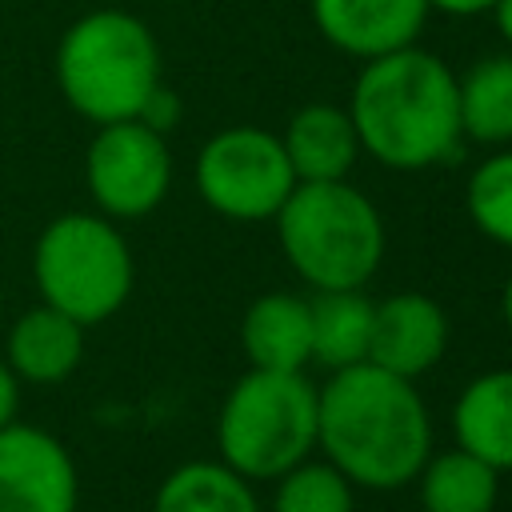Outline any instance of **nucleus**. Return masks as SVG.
<instances>
[{"label": "nucleus", "mask_w": 512, "mask_h": 512, "mask_svg": "<svg viewBox=\"0 0 512 512\" xmlns=\"http://www.w3.org/2000/svg\"><path fill=\"white\" fill-rule=\"evenodd\" d=\"M84 356V324L52 304L28 308L4 344V360L16 372V380L32 384H60L80 368Z\"/></svg>", "instance_id": "obj_14"}, {"label": "nucleus", "mask_w": 512, "mask_h": 512, "mask_svg": "<svg viewBox=\"0 0 512 512\" xmlns=\"http://www.w3.org/2000/svg\"><path fill=\"white\" fill-rule=\"evenodd\" d=\"M468 220L500 248H512V148L484 156L464 184Z\"/></svg>", "instance_id": "obj_21"}, {"label": "nucleus", "mask_w": 512, "mask_h": 512, "mask_svg": "<svg viewBox=\"0 0 512 512\" xmlns=\"http://www.w3.org/2000/svg\"><path fill=\"white\" fill-rule=\"evenodd\" d=\"M356 484L328 460H300L276 476L272 512H352Z\"/></svg>", "instance_id": "obj_20"}, {"label": "nucleus", "mask_w": 512, "mask_h": 512, "mask_svg": "<svg viewBox=\"0 0 512 512\" xmlns=\"http://www.w3.org/2000/svg\"><path fill=\"white\" fill-rule=\"evenodd\" d=\"M80 476L72 452L36 424L0 428V512H76Z\"/></svg>", "instance_id": "obj_9"}, {"label": "nucleus", "mask_w": 512, "mask_h": 512, "mask_svg": "<svg viewBox=\"0 0 512 512\" xmlns=\"http://www.w3.org/2000/svg\"><path fill=\"white\" fill-rule=\"evenodd\" d=\"M316 416V448L356 488H404L432 452V416L416 388L396 372L360 360L328 372Z\"/></svg>", "instance_id": "obj_1"}, {"label": "nucleus", "mask_w": 512, "mask_h": 512, "mask_svg": "<svg viewBox=\"0 0 512 512\" xmlns=\"http://www.w3.org/2000/svg\"><path fill=\"white\" fill-rule=\"evenodd\" d=\"M452 340V324L444 308L424 292H392L376 300L368 360L404 380H420L432 372Z\"/></svg>", "instance_id": "obj_10"}, {"label": "nucleus", "mask_w": 512, "mask_h": 512, "mask_svg": "<svg viewBox=\"0 0 512 512\" xmlns=\"http://www.w3.org/2000/svg\"><path fill=\"white\" fill-rule=\"evenodd\" d=\"M16 408H20V380L8 368V360L0 356V428L16 420Z\"/></svg>", "instance_id": "obj_23"}, {"label": "nucleus", "mask_w": 512, "mask_h": 512, "mask_svg": "<svg viewBox=\"0 0 512 512\" xmlns=\"http://www.w3.org/2000/svg\"><path fill=\"white\" fill-rule=\"evenodd\" d=\"M348 116L376 164L396 172H416L448 160L460 144V104L456 72L424 48H400L376 60H364Z\"/></svg>", "instance_id": "obj_2"}, {"label": "nucleus", "mask_w": 512, "mask_h": 512, "mask_svg": "<svg viewBox=\"0 0 512 512\" xmlns=\"http://www.w3.org/2000/svg\"><path fill=\"white\" fill-rule=\"evenodd\" d=\"M428 12H448V16H480V12H492L496 0H424Z\"/></svg>", "instance_id": "obj_24"}, {"label": "nucleus", "mask_w": 512, "mask_h": 512, "mask_svg": "<svg viewBox=\"0 0 512 512\" xmlns=\"http://www.w3.org/2000/svg\"><path fill=\"white\" fill-rule=\"evenodd\" d=\"M460 132L480 144H512V52L476 60L456 76Z\"/></svg>", "instance_id": "obj_19"}, {"label": "nucleus", "mask_w": 512, "mask_h": 512, "mask_svg": "<svg viewBox=\"0 0 512 512\" xmlns=\"http://www.w3.org/2000/svg\"><path fill=\"white\" fill-rule=\"evenodd\" d=\"M240 348L252 368L304 372L312 364V308L296 292H264L244 308Z\"/></svg>", "instance_id": "obj_12"}, {"label": "nucleus", "mask_w": 512, "mask_h": 512, "mask_svg": "<svg viewBox=\"0 0 512 512\" xmlns=\"http://www.w3.org/2000/svg\"><path fill=\"white\" fill-rule=\"evenodd\" d=\"M292 188L296 172L280 136L268 128L236 124L208 136L196 152V192L224 220H272Z\"/></svg>", "instance_id": "obj_7"}, {"label": "nucleus", "mask_w": 512, "mask_h": 512, "mask_svg": "<svg viewBox=\"0 0 512 512\" xmlns=\"http://www.w3.org/2000/svg\"><path fill=\"white\" fill-rule=\"evenodd\" d=\"M280 144L296 172V184L348 180V172L360 156V140H356L348 108L324 104V100L296 108L288 128L280 132Z\"/></svg>", "instance_id": "obj_13"}, {"label": "nucleus", "mask_w": 512, "mask_h": 512, "mask_svg": "<svg viewBox=\"0 0 512 512\" xmlns=\"http://www.w3.org/2000/svg\"><path fill=\"white\" fill-rule=\"evenodd\" d=\"M136 120H144V124L156 128V132H168V128L180 120V100L160 84V88L148 96V104H144V112H140Z\"/></svg>", "instance_id": "obj_22"}, {"label": "nucleus", "mask_w": 512, "mask_h": 512, "mask_svg": "<svg viewBox=\"0 0 512 512\" xmlns=\"http://www.w3.org/2000/svg\"><path fill=\"white\" fill-rule=\"evenodd\" d=\"M492 20H496L504 44L512 48V0H496V4H492Z\"/></svg>", "instance_id": "obj_25"}, {"label": "nucleus", "mask_w": 512, "mask_h": 512, "mask_svg": "<svg viewBox=\"0 0 512 512\" xmlns=\"http://www.w3.org/2000/svg\"><path fill=\"white\" fill-rule=\"evenodd\" d=\"M272 220L284 260L312 292L364 288L384 260V216L348 180L296 184Z\"/></svg>", "instance_id": "obj_4"}, {"label": "nucleus", "mask_w": 512, "mask_h": 512, "mask_svg": "<svg viewBox=\"0 0 512 512\" xmlns=\"http://www.w3.org/2000/svg\"><path fill=\"white\" fill-rule=\"evenodd\" d=\"M452 432L460 448L496 472H512V368H488L464 384L452 408Z\"/></svg>", "instance_id": "obj_15"}, {"label": "nucleus", "mask_w": 512, "mask_h": 512, "mask_svg": "<svg viewBox=\"0 0 512 512\" xmlns=\"http://www.w3.org/2000/svg\"><path fill=\"white\" fill-rule=\"evenodd\" d=\"M316 32L344 56L376 60L412 48L428 24L424 0H312Z\"/></svg>", "instance_id": "obj_11"}, {"label": "nucleus", "mask_w": 512, "mask_h": 512, "mask_svg": "<svg viewBox=\"0 0 512 512\" xmlns=\"http://www.w3.org/2000/svg\"><path fill=\"white\" fill-rule=\"evenodd\" d=\"M152 512H260V500L224 460H188L160 480Z\"/></svg>", "instance_id": "obj_18"}, {"label": "nucleus", "mask_w": 512, "mask_h": 512, "mask_svg": "<svg viewBox=\"0 0 512 512\" xmlns=\"http://www.w3.org/2000/svg\"><path fill=\"white\" fill-rule=\"evenodd\" d=\"M32 276L44 304L88 328L124 308L136 268L128 240L108 216L64 212L36 236Z\"/></svg>", "instance_id": "obj_6"}, {"label": "nucleus", "mask_w": 512, "mask_h": 512, "mask_svg": "<svg viewBox=\"0 0 512 512\" xmlns=\"http://www.w3.org/2000/svg\"><path fill=\"white\" fill-rule=\"evenodd\" d=\"M500 312H504V324L512 328V272H508V280H504V296H500Z\"/></svg>", "instance_id": "obj_26"}, {"label": "nucleus", "mask_w": 512, "mask_h": 512, "mask_svg": "<svg viewBox=\"0 0 512 512\" xmlns=\"http://www.w3.org/2000/svg\"><path fill=\"white\" fill-rule=\"evenodd\" d=\"M416 488L424 512H492L500 472L456 444L448 452H428L424 468L416 472Z\"/></svg>", "instance_id": "obj_17"}, {"label": "nucleus", "mask_w": 512, "mask_h": 512, "mask_svg": "<svg viewBox=\"0 0 512 512\" xmlns=\"http://www.w3.org/2000/svg\"><path fill=\"white\" fill-rule=\"evenodd\" d=\"M320 396L304 372L248 368L220 404L216 448L244 480H276L316 452Z\"/></svg>", "instance_id": "obj_5"}, {"label": "nucleus", "mask_w": 512, "mask_h": 512, "mask_svg": "<svg viewBox=\"0 0 512 512\" xmlns=\"http://www.w3.org/2000/svg\"><path fill=\"white\" fill-rule=\"evenodd\" d=\"M312 308V364L336 372L368 360L376 300L364 288H328L308 296Z\"/></svg>", "instance_id": "obj_16"}, {"label": "nucleus", "mask_w": 512, "mask_h": 512, "mask_svg": "<svg viewBox=\"0 0 512 512\" xmlns=\"http://www.w3.org/2000/svg\"><path fill=\"white\" fill-rule=\"evenodd\" d=\"M84 180L108 220H140L156 212L172 188V152L164 132L144 120L100 124L84 156Z\"/></svg>", "instance_id": "obj_8"}, {"label": "nucleus", "mask_w": 512, "mask_h": 512, "mask_svg": "<svg viewBox=\"0 0 512 512\" xmlns=\"http://www.w3.org/2000/svg\"><path fill=\"white\" fill-rule=\"evenodd\" d=\"M56 80L84 120H136L148 96L164 84L156 36L124 8L84 12L56 44Z\"/></svg>", "instance_id": "obj_3"}]
</instances>
